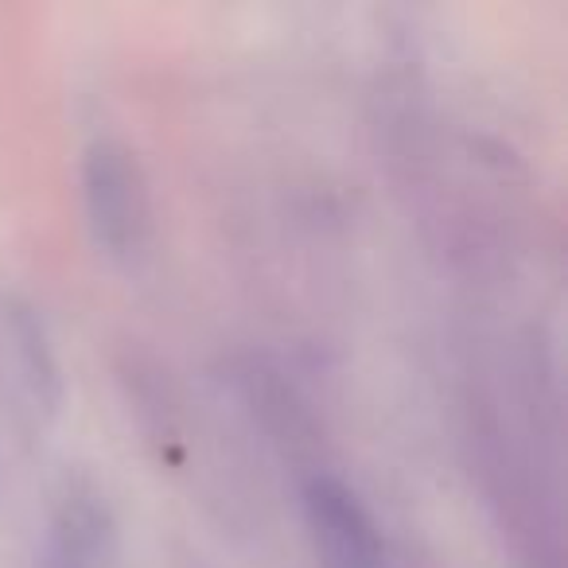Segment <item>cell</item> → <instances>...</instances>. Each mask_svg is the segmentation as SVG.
Here are the masks:
<instances>
[{
    "label": "cell",
    "instance_id": "cell-1",
    "mask_svg": "<svg viewBox=\"0 0 568 568\" xmlns=\"http://www.w3.org/2000/svg\"><path fill=\"white\" fill-rule=\"evenodd\" d=\"M82 183H87V211L98 242H105L113 253L133 250L149 222V199H144V180L133 152L113 141H98L87 152Z\"/></svg>",
    "mask_w": 568,
    "mask_h": 568
},
{
    "label": "cell",
    "instance_id": "cell-2",
    "mask_svg": "<svg viewBox=\"0 0 568 568\" xmlns=\"http://www.w3.org/2000/svg\"><path fill=\"white\" fill-rule=\"evenodd\" d=\"M308 510L327 568H382V541L351 490L332 479H316L308 490Z\"/></svg>",
    "mask_w": 568,
    "mask_h": 568
}]
</instances>
